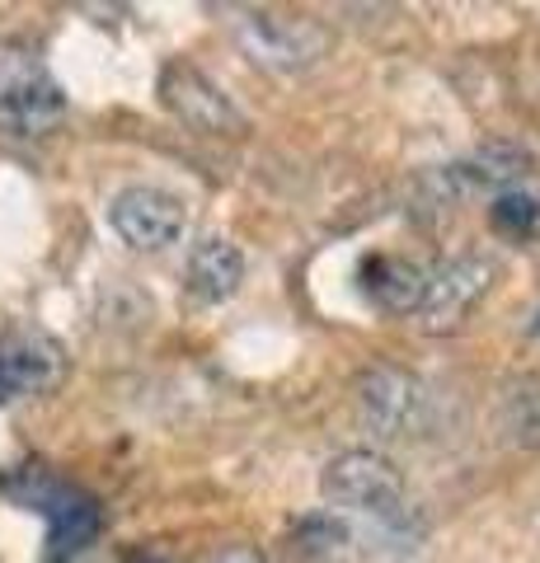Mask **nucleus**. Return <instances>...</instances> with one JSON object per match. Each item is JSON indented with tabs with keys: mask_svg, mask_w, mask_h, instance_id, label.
<instances>
[{
	"mask_svg": "<svg viewBox=\"0 0 540 563\" xmlns=\"http://www.w3.org/2000/svg\"><path fill=\"white\" fill-rule=\"evenodd\" d=\"M66 95L47 62L24 43H0V132L43 136L62 122Z\"/></svg>",
	"mask_w": 540,
	"mask_h": 563,
	"instance_id": "f257e3e1",
	"label": "nucleus"
},
{
	"mask_svg": "<svg viewBox=\"0 0 540 563\" xmlns=\"http://www.w3.org/2000/svg\"><path fill=\"white\" fill-rule=\"evenodd\" d=\"M324 498L339 503V507H357V512H372V517H390L399 512V474L381 451H343L324 465Z\"/></svg>",
	"mask_w": 540,
	"mask_h": 563,
	"instance_id": "f03ea898",
	"label": "nucleus"
},
{
	"mask_svg": "<svg viewBox=\"0 0 540 563\" xmlns=\"http://www.w3.org/2000/svg\"><path fill=\"white\" fill-rule=\"evenodd\" d=\"M109 225H113L118 240L132 244V250L161 254V250H169V244L184 240L188 217H184V202L174 198V192L136 184V188H123L109 202Z\"/></svg>",
	"mask_w": 540,
	"mask_h": 563,
	"instance_id": "7ed1b4c3",
	"label": "nucleus"
},
{
	"mask_svg": "<svg viewBox=\"0 0 540 563\" xmlns=\"http://www.w3.org/2000/svg\"><path fill=\"white\" fill-rule=\"evenodd\" d=\"M235 38L268 70H306L310 62L324 57V33L316 24L283 20V14H264V10L235 20Z\"/></svg>",
	"mask_w": 540,
	"mask_h": 563,
	"instance_id": "20e7f679",
	"label": "nucleus"
},
{
	"mask_svg": "<svg viewBox=\"0 0 540 563\" xmlns=\"http://www.w3.org/2000/svg\"><path fill=\"white\" fill-rule=\"evenodd\" d=\"M494 282V263L489 258H451L438 273L423 277V301H418V314H423L428 329H456L470 306L489 291Z\"/></svg>",
	"mask_w": 540,
	"mask_h": 563,
	"instance_id": "39448f33",
	"label": "nucleus"
},
{
	"mask_svg": "<svg viewBox=\"0 0 540 563\" xmlns=\"http://www.w3.org/2000/svg\"><path fill=\"white\" fill-rule=\"evenodd\" d=\"M66 376V352L47 333H20L0 347V404L57 390Z\"/></svg>",
	"mask_w": 540,
	"mask_h": 563,
	"instance_id": "423d86ee",
	"label": "nucleus"
},
{
	"mask_svg": "<svg viewBox=\"0 0 540 563\" xmlns=\"http://www.w3.org/2000/svg\"><path fill=\"white\" fill-rule=\"evenodd\" d=\"M357 404H362V422H367V432L381 437V442H390V437L409 432V422L418 418L423 385H418L409 372H390V366H381V372L362 376Z\"/></svg>",
	"mask_w": 540,
	"mask_h": 563,
	"instance_id": "0eeeda50",
	"label": "nucleus"
},
{
	"mask_svg": "<svg viewBox=\"0 0 540 563\" xmlns=\"http://www.w3.org/2000/svg\"><path fill=\"white\" fill-rule=\"evenodd\" d=\"M184 282H188V296L202 306L231 301L240 291V282H245V254H240L231 240H202V244H194V254H188Z\"/></svg>",
	"mask_w": 540,
	"mask_h": 563,
	"instance_id": "6e6552de",
	"label": "nucleus"
},
{
	"mask_svg": "<svg viewBox=\"0 0 540 563\" xmlns=\"http://www.w3.org/2000/svg\"><path fill=\"white\" fill-rule=\"evenodd\" d=\"M165 103L184 122H194L198 132H240V113L225 103V95L217 90L212 80H202L198 70H169L165 76Z\"/></svg>",
	"mask_w": 540,
	"mask_h": 563,
	"instance_id": "1a4fd4ad",
	"label": "nucleus"
},
{
	"mask_svg": "<svg viewBox=\"0 0 540 563\" xmlns=\"http://www.w3.org/2000/svg\"><path fill=\"white\" fill-rule=\"evenodd\" d=\"M423 277L428 273L409 258H376L367 268V291L381 310L405 314V310H418V301H423Z\"/></svg>",
	"mask_w": 540,
	"mask_h": 563,
	"instance_id": "9d476101",
	"label": "nucleus"
},
{
	"mask_svg": "<svg viewBox=\"0 0 540 563\" xmlns=\"http://www.w3.org/2000/svg\"><path fill=\"white\" fill-rule=\"evenodd\" d=\"M498 432L503 442L521 451H540V380H517L498 399Z\"/></svg>",
	"mask_w": 540,
	"mask_h": 563,
	"instance_id": "9b49d317",
	"label": "nucleus"
},
{
	"mask_svg": "<svg viewBox=\"0 0 540 563\" xmlns=\"http://www.w3.org/2000/svg\"><path fill=\"white\" fill-rule=\"evenodd\" d=\"M494 231L513 235V240L540 235V202L531 192H498L494 198Z\"/></svg>",
	"mask_w": 540,
	"mask_h": 563,
	"instance_id": "f8f14e48",
	"label": "nucleus"
}]
</instances>
